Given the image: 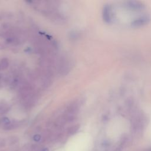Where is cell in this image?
Masks as SVG:
<instances>
[{
  "label": "cell",
  "mask_w": 151,
  "mask_h": 151,
  "mask_svg": "<svg viewBox=\"0 0 151 151\" xmlns=\"http://www.w3.org/2000/svg\"><path fill=\"white\" fill-rule=\"evenodd\" d=\"M1 77H2V76H1V74H0V80H1Z\"/></svg>",
  "instance_id": "9"
},
{
  "label": "cell",
  "mask_w": 151,
  "mask_h": 151,
  "mask_svg": "<svg viewBox=\"0 0 151 151\" xmlns=\"http://www.w3.org/2000/svg\"><path fill=\"white\" fill-rule=\"evenodd\" d=\"M12 14L9 12H2L0 14V19L9 18L12 17Z\"/></svg>",
  "instance_id": "6"
},
{
  "label": "cell",
  "mask_w": 151,
  "mask_h": 151,
  "mask_svg": "<svg viewBox=\"0 0 151 151\" xmlns=\"http://www.w3.org/2000/svg\"><path fill=\"white\" fill-rule=\"evenodd\" d=\"M34 138H35V139H36V140H39V139H40V136H39V135H36V136H35Z\"/></svg>",
  "instance_id": "8"
},
{
  "label": "cell",
  "mask_w": 151,
  "mask_h": 151,
  "mask_svg": "<svg viewBox=\"0 0 151 151\" xmlns=\"http://www.w3.org/2000/svg\"><path fill=\"white\" fill-rule=\"evenodd\" d=\"M124 7L130 11H139L145 8V5L140 1H127L124 2Z\"/></svg>",
  "instance_id": "2"
},
{
  "label": "cell",
  "mask_w": 151,
  "mask_h": 151,
  "mask_svg": "<svg viewBox=\"0 0 151 151\" xmlns=\"http://www.w3.org/2000/svg\"><path fill=\"white\" fill-rule=\"evenodd\" d=\"M150 21V17L149 15H144L133 20L130 23V26L134 28L140 27L147 24Z\"/></svg>",
  "instance_id": "3"
},
{
  "label": "cell",
  "mask_w": 151,
  "mask_h": 151,
  "mask_svg": "<svg viewBox=\"0 0 151 151\" xmlns=\"http://www.w3.org/2000/svg\"><path fill=\"white\" fill-rule=\"evenodd\" d=\"M78 128H79V125L78 124L74 125L72 127H71L70 128H69V129L68 130V132L70 134H74L77 131Z\"/></svg>",
  "instance_id": "7"
},
{
  "label": "cell",
  "mask_w": 151,
  "mask_h": 151,
  "mask_svg": "<svg viewBox=\"0 0 151 151\" xmlns=\"http://www.w3.org/2000/svg\"><path fill=\"white\" fill-rule=\"evenodd\" d=\"M10 109V106L8 103L5 100L0 101V114H4L8 112Z\"/></svg>",
  "instance_id": "4"
},
{
  "label": "cell",
  "mask_w": 151,
  "mask_h": 151,
  "mask_svg": "<svg viewBox=\"0 0 151 151\" xmlns=\"http://www.w3.org/2000/svg\"><path fill=\"white\" fill-rule=\"evenodd\" d=\"M9 65L8 60L6 58H4L0 60V70L6 69Z\"/></svg>",
  "instance_id": "5"
},
{
  "label": "cell",
  "mask_w": 151,
  "mask_h": 151,
  "mask_svg": "<svg viewBox=\"0 0 151 151\" xmlns=\"http://www.w3.org/2000/svg\"><path fill=\"white\" fill-rule=\"evenodd\" d=\"M102 18L107 24H110L113 22L114 14L112 6L109 4H106L103 6L102 9Z\"/></svg>",
  "instance_id": "1"
}]
</instances>
